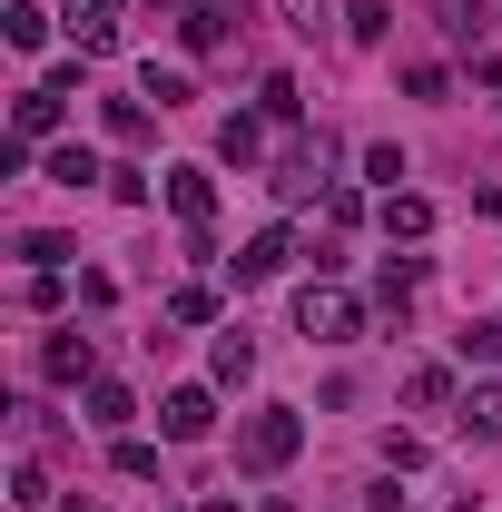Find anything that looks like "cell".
Returning a JSON list of instances; mask_svg holds the SVG:
<instances>
[{
    "label": "cell",
    "mask_w": 502,
    "mask_h": 512,
    "mask_svg": "<svg viewBox=\"0 0 502 512\" xmlns=\"http://www.w3.org/2000/svg\"><path fill=\"white\" fill-rule=\"evenodd\" d=\"M296 453H306V414L296 404H256L247 424H237V463L247 473H286Z\"/></svg>",
    "instance_id": "1"
},
{
    "label": "cell",
    "mask_w": 502,
    "mask_h": 512,
    "mask_svg": "<svg viewBox=\"0 0 502 512\" xmlns=\"http://www.w3.org/2000/svg\"><path fill=\"white\" fill-rule=\"evenodd\" d=\"M296 325H306L315 345H355V335H365V306H355L335 276H315V286H296Z\"/></svg>",
    "instance_id": "2"
},
{
    "label": "cell",
    "mask_w": 502,
    "mask_h": 512,
    "mask_svg": "<svg viewBox=\"0 0 502 512\" xmlns=\"http://www.w3.org/2000/svg\"><path fill=\"white\" fill-rule=\"evenodd\" d=\"M158 434H168V444H207V434H217V394H207V384H178V394L158 404Z\"/></svg>",
    "instance_id": "3"
},
{
    "label": "cell",
    "mask_w": 502,
    "mask_h": 512,
    "mask_svg": "<svg viewBox=\"0 0 502 512\" xmlns=\"http://www.w3.org/2000/svg\"><path fill=\"white\" fill-rule=\"evenodd\" d=\"M286 266H296V237H286V227H256L247 247L227 256V276H237V286H266V276H286Z\"/></svg>",
    "instance_id": "4"
},
{
    "label": "cell",
    "mask_w": 502,
    "mask_h": 512,
    "mask_svg": "<svg viewBox=\"0 0 502 512\" xmlns=\"http://www.w3.org/2000/svg\"><path fill=\"white\" fill-rule=\"evenodd\" d=\"M60 119H69V99L50 89V79H30V89L10 99V138H30V148H40V138H60Z\"/></svg>",
    "instance_id": "5"
},
{
    "label": "cell",
    "mask_w": 502,
    "mask_h": 512,
    "mask_svg": "<svg viewBox=\"0 0 502 512\" xmlns=\"http://www.w3.org/2000/svg\"><path fill=\"white\" fill-rule=\"evenodd\" d=\"M178 40H188L197 60H217V50L237 40V0H197V10H178Z\"/></svg>",
    "instance_id": "6"
},
{
    "label": "cell",
    "mask_w": 502,
    "mask_h": 512,
    "mask_svg": "<svg viewBox=\"0 0 502 512\" xmlns=\"http://www.w3.org/2000/svg\"><path fill=\"white\" fill-rule=\"evenodd\" d=\"M375 227L394 237V247H424V237H434V197H414V188H384Z\"/></svg>",
    "instance_id": "7"
},
{
    "label": "cell",
    "mask_w": 502,
    "mask_h": 512,
    "mask_svg": "<svg viewBox=\"0 0 502 512\" xmlns=\"http://www.w3.org/2000/svg\"><path fill=\"white\" fill-rule=\"evenodd\" d=\"M40 375H50V384H99V345H89L79 325H60L50 355H40Z\"/></svg>",
    "instance_id": "8"
},
{
    "label": "cell",
    "mask_w": 502,
    "mask_h": 512,
    "mask_svg": "<svg viewBox=\"0 0 502 512\" xmlns=\"http://www.w3.org/2000/svg\"><path fill=\"white\" fill-rule=\"evenodd\" d=\"M60 20H69V40H79V60H109V50H119V20H109V0H69Z\"/></svg>",
    "instance_id": "9"
},
{
    "label": "cell",
    "mask_w": 502,
    "mask_h": 512,
    "mask_svg": "<svg viewBox=\"0 0 502 512\" xmlns=\"http://www.w3.org/2000/svg\"><path fill=\"white\" fill-rule=\"evenodd\" d=\"M168 207L188 217V237H207V217H217V178H207V168H168Z\"/></svg>",
    "instance_id": "10"
},
{
    "label": "cell",
    "mask_w": 502,
    "mask_h": 512,
    "mask_svg": "<svg viewBox=\"0 0 502 512\" xmlns=\"http://www.w3.org/2000/svg\"><path fill=\"white\" fill-rule=\"evenodd\" d=\"M79 414H89V424H99V434H128V414H138V394H128V384H79Z\"/></svg>",
    "instance_id": "11"
},
{
    "label": "cell",
    "mask_w": 502,
    "mask_h": 512,
    "mask_svg": "<svg viewBox=\"0 0 502 512\" xmlns=\"http://www.w3.org/2000/svg\"><path fill=\"white\" fill-rule=\"evenodd\" d=\"M207 375H217V384H247V375H256V335H247V325H217V345H207Z\"/></svg>",
    "instance_id": "12"
},
{
    "label": "cell",
    "mask_w": 502,
    "mask_h": 512,
    "mask_svg": "<svg viewBox=\"0 0 502 512\" xmlns=\"http://www.w3.org/2000/svg\"><path fill=\"white\" fill-rule=\"evenodd\" d=\"M453 414H463V434H473V444H502V375H493V384H473Z\"/></svg>",
    "instance_id": "13"
},
{
    "label": "cell",
    "mask_w": 502,
    "mask_h": 512,
    "mask_svg": "<svg viewBox=\"0 0 502 512\" xmlns=\"http://www.w3.org/2000/svg\"><path fill=\"white\" fill-rule=\"evenodd\" d=\"M315 178H325V148H315V138H296V148L276 158V197H306Z\"/></svg>",
    "instance_id": "14"
},
{
    "label": "cell",
    "mask_w": 502,
    "mask_h": 512,
    "mask_svg": "<svg viewBox=\"0 0 502 512\" xmlns=\"http://www.w3.org/2000/svg\"><path fill=\"white\" fill-rule=\"evenodd\" d=\"M404 404H414V414H443V404H463V394H453V365H414V375H404Z\"/></svg>",
    "instance_id": "15"
},
{
    "label": "cell",
    "mask_w": 502,
    "mask_h": 512,
    "mask_svg": "<svg viewBox=\"0 0 502 512\" xmlns=\"http://www.w3.org/2000/svg\"><path fill=\"white\" fill-rule=\"evenodd\" d=\"M414 286H424V256H394V266L375 276V306H384V316H404V306H414Z\"/></svg>",
    "instance_id": "16"
},
{
    "label": "cell",
    "mask_w": 502,
    "mask_h": 512,
    "mask_svg": "<svg viewBox=\"0 0 502 512\" xmlns=\"http://www.w3.org/2000/svg\"><path fill=\"white\" fill-rule=\"evenodd\" d=\"M50 178H60V188H99L109 168H99V148H79V138H60V148H50Z\"/></svg>",
    "instance_id": "17"
},
{
    "label": "cell",
    "mask_w": 502,
    "mask_h": 512,
    "mask_svg": "<svg viewBox=\"0 0 502 512\" xmlns=\"http://www.w3.org/2000/svg\"><path fill=\"white\" fill-rule=\"evenodd\" d=\"M0 40H10V50H40V40H50V10H40V0H10V10H0Z\"/></svg>",
    "instance_id": "18"
},
{
    "label": "cell",
    "mask_w": 502,
    "mask_h": 512,
    "mask_svg": "<svg viewBox=\"0 0 502 512\" xmlns=\"http://www.w3.org/2000/svg\"><path fill=\"white\" fill-rule=\"evenodd\" d=\"M138 99H158V109H188L197 79H188V69H158V60H148V69H138Z\"/></svg>",
    "instance_id": "19"
},
{
    "label": "cell",
    "mask_w": 502,
    "mask_h": 512,
    "mask_svg": "<svg viewBox=\"0 0 502 512\" xmlns=\"http://www.w3.org/2000/svg\"><path fill=\"white\" fill-rule=\"evenodd\" d=\"M345 40H355V50H384V40H394V10H384V0H355V10H345Z\"/></svg>",
    "instance_id": "20"
},
{
    "label": "cell",
    "mask_w": 502,
    "mask_h": 512,
    "mask_svg": "<svg viewBox=\"0 0 502 512\" xmlns=\"http://www.w3.org/2000/svg\"><path fill=\"white\" fill-rule=\"evenodd\" d=\"M217 158H227V168H256V158H266V128H256V119H227V128H217Z\"/></svg>",
    "instance_id": "21"
},
{
    "label": "cell",
    "mask_w": 502,
    "mask_h": 512,
    "mask_svg": "<svg viewBox=\"0 0 502 512\" xmlns=\"http://www.w3.org/2000/svg\"><path fill=\"white\" fill-rule=\"evenodd\" d=\"M453 345H463V365H493V375H502V316H473Z\"/></svg>",
    "instance_id": "22"
},
{
    "label": "cell",
    "mask_w": 502,
    "mask_h": 512,
    "mask_svg": "<svg viewBox=\"0 0 502 512\" xmlns=\"http://www.w3.org/2000/svg\"><path fill=\"white\" fill-rule=\"evenodd\" d=\"M434 20H443V40H463V50L483 40V0H434Z\"/></svg>",
    "instance_id": "23"
},
{
    "label": "cell",
    "mask_w": 502,
    "mask_h": 512,
    "mask_svg": "<svg viewBox=\"0 0 502 512\" xmlns=\"http://www.w3.org/2000/svg\"><path fill=\"white\" fill-rule=\"evenodd\" d=\"M20 256H30V276H60V266H69V256H79V247H69V237H50V227H40V237H20Z\"/></svg>",
    "instance_id": "24"
},
{
    "label": "cell",
    "mask_w": 502,
    "mask_h": 512,
    "mask_svg": "<svg viewBox=\"0 0 502 512\" xmlns=\"http://www.w3.org/2000/svg\"><path fill=\"white\" fill-rule=\"evenodd\" d=\"M109 463H119L128 483H158V444H138V434H119V444H109Z\"/></svg>",
    "instance_id": "25"
},
{
    "label": "cell",
    "mask_w": 502,
    "mask_h": 512,
    "mask_svg": "<svg viewBox=\"0 0 502 512\" xmlns=\"http://www.w3.org/2000/svg\"><path fill=\"white\" fill-rule=\"evenodd\" d=\"M256 119H296V79H286V69L256 79Z\"/></svg>",
    "instance_id": "26"
},
{
    "label": "cell",
    "mask_w": 502,
    "mask_h": 512,
    "mask_svg": "<svg viewBox=\"0 0 502 512\" xmlns=\"http://www.w3.org/2000/svg\"><path fill=\"white\" fill-rule=\"evenodd\" d=\"M168 316L178 325H217V296H207V286H168Z\"/></svg>",
    "instance_id": "27"
},
{
    "label": "cell",
    "mask_w": 502,
    "mask_h": 512,
    "mask_svg": "<svg viewBox=\"0 0 502 512\" xmlns=\"http://www.w3.org/2000/svg\"><path fill=\"white\" fill-rule=\"evenodd\" d=\"M109 138L138 148V138H148V99H109Z\"/></svg>",
    "instance_id": "28"
},
{
    "label": "cell",
    "mask_w": 502,
    "mask_h": 512,
    "mask_svg": "<svg viewBox=\"0 0 502 512\" xmlns=\"http://www.w3.org/2000/svg\"><path fill=\"white\" fill-rule=\"evenodd\" d=\"M443 89H453V69H443V60H414V69H404V99H443Z\"/></svg>",
    "instance_id": "29"
},
{
    "label": "cell",
    "mask_w": 502,
    "mask_h": 512,
    "mask_svg": "<svg viewBox=\"0 0 502 512\" xmlns=\"http://www.w3.org/2000/svg\"><path fill=\"white\" fill-rule=\"evenodd\" d=\"M10 503L40 512V503H50V473H40V463H20V473H10Z\"/></svg>",
    "instance_id": "30"
},
{
    "label": "cell",
    "mask_w": 502,
    "mask_h": 512,
    "mask_svg": "<svg viewBox=\"0 0 502 512\" xmlns=\"http://www.w3.org/2000/svg\"><path fill=\"white\" fill-rule=\"evenodd\" d=\"M365 178H384V188L404 178V148H394V138H375V148H365Z\"/></svg>",
    "instance_id": "31"
},
{
    "label": "cell",
    "mask_w": 502,
    "mask_h": 512,
    "mask_svg": "<svg viewBox=\"0 0 502 512\" xmlns=\"http://www.w3.org/2000/svg\"><path fill=\"white\" fill-rule=\"evenodd\" d=\"M365 512H414V503H404V493H394V473H384L375 493H365Z\"/></svg>",
    "instance_id": "32"
},
{
    "label": "cell",
    "mask_w": 502,
    "mask_h": 512,
    "mask_svg": "<svg viewBox=\"0 0 502 512\" xmlns=\"http://www.w3.org/2000/svg\"><path fill=\"white\" fill-rule=\"evenodd\" d=\"M286 20H296V30H315V20H325V10H315V0H286Z\"/></svg>",
    "instance_id": "33"
},
{
    "label": "cell",
    "mask_w": 502,
    "mask_h": 512,
    "mask_svg": "<svg viewBox=\"0 0 502 512\" xmlns=\"http://www.w3.org/2000/svg\"><path fill=\"white\" fill-rule=\"evenodd\" d=\"M197 512H237V503H197Z\"/></svg>",
    "instance_id": "34"
},
{
    "label": "cell",
    "mask_w": 502,
    "mask_h": 512,
    "mask_svg": "<svg viewBox=\"0 0 502 512\" xmlns=\"http://www.w3.org/2000/svg\"><path fill=\"white\" fill-rule=\"evenodd\" d=\"M69 512H109V503H69Z\"/></svg>",
    "instance_id": "35"
},
{
    "label": "cell",
    "mask_w": 502,
    "mask_h": 512,
    "mask_svg": "<svg viewBox=\"0 0 502 512\" xmlns=\"http://www.w3.org/2000/svg\"><path fill=\"white\" fill-rule=\"evenodd\" d=\"M168 10H197V0H168Z\"/></svg>",
    "instance_id": "36"
}]
</instances>
